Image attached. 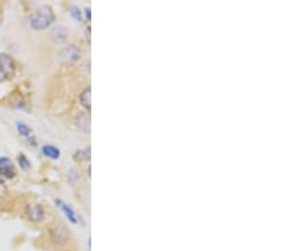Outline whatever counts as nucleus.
Masks as SVG:
<instances>
[{"mask_svg": "<svg viewBox=\"0 0 285 251\" xmlns=\"http://www.w3.org/2000/svg\"><path fill=\"white\" fill-rule=\"evenodd\" d=\"M56 17L53 9L49 5L39 6L37 10L29 14L28 17V25L33 30H44L55 22Z\"/></svg>", "mask_w": 285, "mask_h": 251, "instance_id": "1", "label": "nucleus"}, {"mask_svg": "<svg viewBox=\"0 0 285 251\" xmlns=\"http://www.w3.org/2000/svg\"><path fill=\"white\" fill-rule=\"evenodd\" d=\"M90 95H91L90 86H86V88L81 91V94H80V97H79L80 105L85 109V112H90V107H91Z\"/></svg>", "mask_w": 285, "mask_h": 251, "instance_id": "11", "label": "nucleus"}, {"mask_svg": "<svg viewBox=\"0 0 285 251\" xmlns=\"http://www.w3.org/2000/svg\"><path fill=\"white\" fill-rule=\"evenodd\" d=\"M16 177V168L13 160L6 156L0 158V184H5L8 180H13Z\"/></svg>", "mask_w": 285, "mask_h": 251, "instance_id": "3", "label": "nucleus"}, {"mask_svg": "<svg viewBox=\"0 0 285 251\" xmlns=\"http://www.w3.org/2000/svg\"><path fill=\"white\" fill-rule=\"evenodd\" d=\"M25 216L33 224H39L44 220L46 217V212H44V208L41 203H28L25 206Z\"/></svg>", "mask_w": 285, "mask_h": 251, "instance_id": "4", "label": "nucleus"}, {"mask_svg": "<svg viewBox=\"0 0 285 251\" xmlns=\"http://www.w3.org/2000/svg\"><path fill=\"white\" fill-rule=\"evenodd\" d=\"M55 203H56V206H57L58 210H60L61 212L65 215V217L67 218V220H69L72 225H77V222H79V217H77L76 212L72 210L71 206L67 205V203L63 202L62 199H56Z\"/></svg>", "mask_w": 285, "mask_h": 251, "instance_id": "5", "label": "nucleus"}, {"mask_svg": "<svg viewBox=\"0 0 285 251\" xmlns=\"http://www.w3.org/2000/svg\"><path fill=\"white\" fill-rule=\"evenodd\" d=\"M75 124L81 132L88 135L90 132V116H89L88 112H80L75 118Z\"/></svg>", "mask_w": 285, "mask_h": 251, "instance_id": "7", "label": "nucleus"}, {"mask_svg": "<svg viewBox=\"0 0 285 251\" xmlns=\"http://www.w3.org/2000/svg\"><path fill=\"white\" fill-rule=\"evenodd\" d=\"M41 151L46 158L51 159V160H58V159L61 158L60 149H57V147L53 146V145H43Z\"/></svg>", "mask_w": 285, "mask_h": 251, "instance_id": "10", "label": "nucleus"}, {"mask_svg": "<svg viewBox=\"0 0 285 251\" xmlns=\"http://www.w3.org/2000/svg\"><path fill=\"white\" fill-rule=\"evenodd\" d=\"M51 238H52L53 243H55L56 245L61 246L66 243V240H67V231H66L65 227L62 226L57 227V229L52 230V232H51Z\"/></svg>", "mask_w": 285, "mask_h": 251, "instance_id": "9", "label": "nucleus"}, {"mask_svg": "<svg viewBox=\"0 0 285 251\" xmlns=\"http://www.w3.org/2000/svg\"><path fill=\"white\" fill-rule=\"evenodd\" d=\"M75 158H76L77 160H90V149L86 147V149L77 150L76 154H75Z\"/></svg>", "mask_w": 285, "mask_h": 251, "instance_id": "14", "label": "nucleus"}, {"mask_svg": "<svg viewBox=\"0 0 285 251\" xmlns=\"http://www.w3.org/2000/svg\"><path fill=\"white\" fill-rule=\"evenodd\" d=\"M16 161H18V165H19V168L22 169V170H28V169H30V161L24 154H19Z\"/></svg>", "mask_w": 285, "mask_h": 251, "instance_id": "13", "label": "nucleus"}, {"mask_svg": "<svg viewBox=\"0 0 285 251\" xmlns=\"http://www.w3.org/2000/svg\"><path fill=\"white\" fill-rule=\"evenodd\" d=\"M49 38L53 43H63L67 39V29L65 27H55L49 32Z\"/></svg>", "mask_w": 285, "mask_h": 251, "instance_id": "8", "label": "nucleus"}, {"mask_svg": "<svg viewBox=\"0 0 285 251\" xmlns=\"http://www.w3.org/2000/svg\"><path fill=\"white\" fill-rule=\"evenodd\" d=\"M80 56H81L80 50L74 44H70L61 51V58H62L63 62H76Z\"/></svg>", "mask_w": 285, "mask_h": 251, "instance_id": "6", "label": "nucleus"}, {"mask_svg": "<svg viewBox=\"0 0 285 251\" xmlns=\"http://www.w3.org/2000/svg\"><path fill=\"white\" fill-rule=\"evenodd\" d=\"M15 128H16V131H18V133H19L22 137L29 138L30 136H33L32 128H30L29 126H28L27 123H24L23 121L15 122Z\"/></svg>", "mask_w": 285, "mask_h": 251, "instance_id": "12", "label": "nucleus"}, {"mask_svg": "<svg viewBox=\"0 0 285 251\" xmlns=\"http://www.w3.org/2000/svg\"><path fill=\"white\" fill-rule=\"evenodd\" d=\"M16 71V62L9 53L0 52V83L11 80Z\"/></svg>", "mask_w": 285, "mask_h": 251, "instance_id": "2", "label": "nucleus"}, {"mask_svg": "<svg viewBox=\"0 0 285 251\" xmlns=\"http://www.w3.org/2000/svg\"><path fill=\"white\" fill-rule=\"evenodd\" d=\"M69 13L71 14V17L75 18L77 22H82V11L77 5H71L69 8Z\"/></svg>", "mask_w": 285, "mask_h": 251, "instance_id": "15", "label": "nucleus"}]
</instances>
